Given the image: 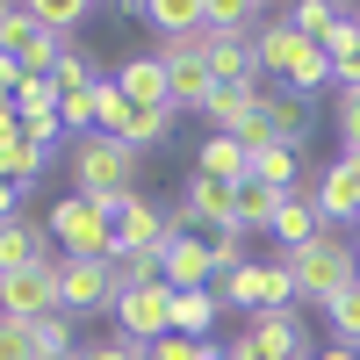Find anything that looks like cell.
<instances>
[{"label":"cell","mask_w":360,"mask_h":360,"mask_svg":"<svg viewBox=\"0 0 360 360\" xmlns=\"http://www.w3.org/2000/svg\"><path fill=\"white\" fill-rule=\"evenodd\" d=\"M288 274H295V303H317V310H332L339 295L360 281V266H353V245L339 231H324L310 238L303 252H288Z\"/></svg>","instance_id":"6da1fadb"},{"label":"cell","mask_w":360,"mask_h":360,"mask_svg":"<svg viewBox=\"0 0 360 360\" xmlns=\"http://www.w3.org/2000/svg\"><path fill=\"white\" fill-rule=\"evenodd\" d=\"M72 195H86V202H123V195H137V152L130 144H115V137H79L72 144Z\"/></svg>","instance_id":"7a4b0ae2"},{"label":"cell","mask_w":360,"mask_h":360,"mask_svg":"<svg viewBox=\"0 0 360 360\" xmlns=\"http://www.w3.org/2000/svg\"><path fill=\"white\" fill-rule=\"evenodd\" d=\"M44 224H51V238H58V245H65L72 259H115V209H108V202L65 195Z\"/></svg>","instance_id":"3957f363"},{"label":"cell","mask_w":360,"mask_h":360,"mask_svg":"<svg viewBox=\"0 0 360 360\" xmlns=\"http://www.w3.org/2000/svg\"><path fill=\"white\" fill-rule=\"evenodd\" d=\"M224 360H317V346L303 332V310H259L245 332L224 346Z\"/></svg>","instance_id":"277c9868"},{"label":"cell","mask_w":360,"mask_h":360,"mask_svg":"<svg viewBox=\"0 0 360 360\" xmlns=\"http://www.w3.org/2000/svg\"><path fill=\"white\" fill-rule=\"evenodd\" d=\"M224 303H238L245 317L259 310H295V274H288V259H245V266H231V274L217 281Z\"/></svg>","instance_id":"5b68a950"},{"label":"cell","mask_w":360,"mask_h":360,"mask_svg":"<svg viewBox=\"0 0 360 360\" xmlns=\"http://www.w3.org/2000/svg\"><path fill=\"white\" fill-rule=\"evenodd\" d=\"M0 51H8L29 79H51L58 58H65V44H58L51 29L37 22V8H29V0H8V15H0Z\"/></svg>","instance_id":"8992f818"},{"label":"cell","mask_w":360,"mask_h":360,"mask_svg":"<svg viewBox=\"0 0 360 360\" xmlns=\"http://www.w3.org/2000/svg\"><path fill=\"white\" fill-rule=\"evenodd\" d=\"M115 295H123V281H115V259H58V310L65 317H94V310H115Z\"/></svg>","instance_id":"52a82bcc"},{"label":"cell","mask_w":360,"mask_h":360,"mask_svg":"<svg viewBox=\"0 0 360 360\" xmlns=\"http://www.w3.org/2000/svg\"><path fill=\"white\" fill-rule=\"evenodd\" d=\"M180 238V209H159L152 195L115 202V252H166Z\"/></svg>","instance_id":"ba28073f"},{"label":"cell","mask_w":360,"mask_h":360,"mask_svg":"<svg viewBox=\"0 0 360 360\" xmlns=\"http://www.w3.org/2000/svg\"><path fill=\"white\" fill-rule=\"evenodd\" d=\"M159 58H166L173 115H180V108H209V94H217V72H209V37H180V44H159Z\"/></svg>","instance_id":"9c48e42d"},{"label":"cell","mask_w":360,"mask_h":360,"mask_svg":"<svg viewBox=\"0 0 360 360\" xmlns=\"http://www.w3.org/2000/svg\"><path fill=\"white\" fill-rule=\"evenodd\" d=\"M115 332H123L137 353L173 332V288L166 281H144V288H123L115 295Z\"/></svg>","instance_id":"30bf717a"},{"label":"cell","mask_w":360,"mask_h":360,"mask_svg":"<svg viewBox=\"0 0 360 360\" xmlns=\"http://www.w3.org/2000/svg\"><path fill=\"white\" fill-rule=\"evenodd\" d=\"M58 310V259L51 266H22V274H0V317L37 324Z\"/></svg>","instance_id":"8fae6325"},{"label":"cell","mask_w":360,"mask_h":360,"mask_svg":"<svg viewBox=\"0 0 360 360\" xmlns=\"http://www.w3.org/2000/svg\"><path fill=\"white\" fill-rule=\"evenodd\" d=\"M108 79L123 86V101H130V108H159V115H173V86H166V58H159V51L123 58Z\"/></svg>","instance_id":"7c38bea8"},{"label":"cell","mask_w":360,"mask_h":360,"mask_svg":"<svg viewBox=\"0 0 360 360\" xmlns=\"http://www.w3.org/2000/svg\"><path fill=\"white\" fill-rule=\"evenodd\" d=\"M252 51H259V79H266V72H274V79H288V72L310 58V37H303V29H295L288 15H266V29L252 37Z\"/></svg>","instance_id":"4fadbf2b"},{"label":"cell","mask_w":360,"mask_h":360,"mask_svg":"<svg viewBox=\"0 0 360 360\" xmlns=\"http://www.w3.org/2000/svg\"><path fill=\"white\" fill-rule=\"evenodd\" d=\"M130 15H137V22H152V29H159V44L209 37V0H137Z\"/></svg>","instance_id":"5bb4252c"},{"label":"cell","mask_w":360,"mask_h":360,"mask_svg":"<svg viewBox=\"0 0 360 360\" xmlns=\"http://www.w3.org/2000/svg\"><path fill=\"white\" fill-rule=\"evenodd\" d=\"M317 217L324 224H360V166L353 159H332L317 173Z\"/></svg>","instance_id":"9a60e30c"},{"label":"cell","mask_w":360,"mask_h":360,"mask_svg":"<svg viewBox=\"0 0 360 360\" xmlns=\"http://www.w3.org/2000/svg\"><path fill=\"white\" fill-rule=\"evenodd\" d=\"M51 224H29V217H15V224H0V274H22V266H51Z\"/></svg>","instance_id":"2e32d148"},{"label":"cell","mask_w":360,"mask_h":360,"mask_svg":"<svg viewBox=\"0 0 360 360\" xmlns=\"http://www.w3.org/2000/svg\"><path fill=\"white\" fill-rule=\"evenodd\" d=\"M159 266H166V288H173V295H180V288H209V281H217V259L202 252V238H195V231H180L173 245L159 252Z\"/></svg>","instance_id":"e0dca14e"},{"label":"cell","mask_w":360,"mask_h":360,"mask_svg":"<svg viewBox=\"0 0 360 360\" xmlns=\"http://www.w3.org/2000/svg\"><path fill=\"white\" fill-rule=\"evenodd\" d=\"M324 231H332V224L317 217V195H303V188H295V195H281V217H274V238H281V259H288V252H303L310 238H324Z\"/></svg>","instance_id":"ac0fdd59"},{"label":"cell","mask_w":360,"mask_h":360,"mask_svg":"<svg viewBox=\"0 0 360 360\" xmlns=\"http://www.w3.org/2000/svg\"><path fill=\"white\" fill-rule=\"evenodd\" d=\"M209 72H217V86H259L252 37H209Z\"/></svg>","instance_id":"d6986e66"},{"label":"cell","mask_w":360,"mask_h":360,"mask_svg":"<svg viewBox=\"0 0 360 360\" xmlns=\"http://www.w3.org/2000/svg\"><path fill=\"white\" fill-rule=\"evenodd\" d=\"M259 115H266V130H274V144H288V152H295V144L310 137V123H317L310 101H303V94H288V86H274V94L259 101Z\"/></svg>","instance_id":"ffe728a7"},{"label":"cell","mask_w":360,"mask_h":360,"mask_svg":"<svg viewBox=\"0 0 360 360\" xmlns=\"http://www.w3.org/2000/svg\"><path fill=\"white\" fill-rule=\"evenodd\" d=\"M108 72L94 65V51H86L79 37L65 44V58H58V72H51V86H58V108H65V101H79V94H94V86H101Z\"/></svg>","instance_id":"44dd1931"},{"label":"cell","mask_w":360,"mask_h":360,"mask_svg":"<svg viewBox=\"0 0 360 360\" xmlns=\"http://www.w3.org/2000/svg\"><path fill=\"white\" fill-rule=\"evenodd\" d=\"M195 173H202V180H231V188H238V180H252V152H245L238 137L217 130V137L195 152Z\"/></svg>","instance_id":"7402d4cb"},{"label":"cell","mask_w":360,"mask_h":360,"mask_svg":"<svg viewBox=\"0 0 360 360\" xmlns=\"http://www.w3.org/2000/svg\"><path fill=\"white\" fill-rule=\"evenodd\" d=\"M259 101H266V86H217L202 115H209V123H217L224 137H238V130H245L252 115H259Z\"/></svg>","instance_id":"603a6c76"},{"label":"cell","mask_w":360,"mask_h":360,"mask_svg":"<svg viewBox=\"0 0 360 360\" xmlns=\"http://www.w3.org/2000/svg\"><path fill=\"white\" fill-rule=\"evenodd\" d=\"M44 144L37 137H29V130H15V137H0V180H15V188L29 195V188H37V173H44Z\"/></svg>","instance_id":"cb8c5ba5"},{"label":"cell","mask_w":360,"mask_h":360,"mask_svg":"<svg viewBox=\"0 0 360 360\" xmlns=\"http://www.w3.org/2000/svg\"><path fill=\"white\" fill-rule=\"evenodd\" d=\"M324 58H332L339 94H346V86H360V22H353V8L332 22V37H324Z\"/></svg>","instance_id":"d4e9b609"},{"label":"cell","mask_w":360,"mask_h":360,"mask_svg":"<svg viewBox=\"0 0 360 360\" xmlns=\"http://www.w3.org/2000/svg\"><path fill=\"white\" fill-rule=\"evenodd\" d=\"M217 310H224L217 288H180V295H173V332H180V339H202L209 324H217Z\"/></svg>","instance_id":"484cf974"},{"label":"cell","mask_w":360,"mask_h":360,"mask_svg":"<svg viewBox=\"0 0 360 360\" xmlns=\"http://www.w3.org/2000/svg\"><path fill=\"white\" fill-rule=\"evenodd\" d=\"M274 217H281V195L259 188V180H238V209H231V224L252 238V231H274Z\"/></svg>","instance_id":"4316f807"},{"label":"cell","mask_w":360,"mask_h":360,"mask_svg":"<svg viewBox=\"0 0 360 360\" xmlns=\"http://www.w3.org/2000/svg\"><path fill=\"white\" fill-rule=\"evenodd\" d=\"M266 29V8L252 0H209V37H259Z\"/></svg>","instance_id":"83f0119b"},{"label":"cell","mask_w":360,"mask_h":360,"mask_svg":"<svg viewBox=\"0 0 360 360\" xmlns=\"http://www.w3.org/2000/svg\"><path fill=\"white\" fill-rule=\"evenodd\" d=\"M252 180L274 188V195H295V188H303V180H295V152H288V144H266V152L252 159Z\"/></svg>","instance_id":"f1b7e54d"},{"label":"cell","mask_w":360,"mask_h":360,"mask_svg":"<svg viewBox=\"0 0 360 360\" xmlns=\"http://www.w3.org/2000/svg\"><path fill=\"white\" fill-rule=\"evenodd\" d=\"M29 8H37V22L51 29L58 44H72V37H79V22L94 15V8H86V0H29Z\"/></svg>","instance_id":"f546056e"},{"label":"cell","mask_w":360,"mask_h":360,"mask_svg":"<svg viewBox=\"0 0 360 360\" xmlns=\"http://www.w3.org/2000/svg\"><path fill=\"white\" fill-rule=\"evenodd\" d=\"M324 324H332V346H353V353H360V281L324 310Z\"/></svg>","instance_id":"4dcf8cb0"},{"label":"cell","mask_w":360,"mask_h":360,"mask_svg":"<svg viewBox=\"0 0 360 360\" xmlns=\"http://www.w3.org/2000/svg\"><path fill=\"white\" fill-rule=\"evenodd\" d=\"M339 15H346V8H332V0H295V8H288V22L303 29L310 44H324V37H332V22H339Z\"/></svg>","instance_id":"1f68e13d"},{"label":"cell","mask_w":360,"mask_h":360,"mask_svg":"<svg viewBox=\"0 0 360 360\" xmlns=\"http://www.w3.org/2000/svg\"><path fill=\"white\" fill-rule=\"evenodd\" d=\"M15 108H22V123H51V115H58V86L51 79H22L15 86Z\"/></svg>","instance_id":"d6a6232c"},{"label":"cell","mask_w":360,"mask_h":360,"mask_svg":"<svg viewBox=\"0 0 360 360\" xmlns=\"http://www.w3.org/2000/svg\"><path fill=\"white\" fill-rule=\"evenodd\" d=\"M29 332H37V353H44V360H58V353H79V346H72V317H65V310L37 317Z\"/></svg>","instance_id":"836d02e7"},{"label":"cell","mask_w":360,"mask_h":360,"mask_svg":"<svg viewBox=\"0 0 360 360\" xmlns=\"http://www.w3.org/2000/svg\"><path fill=\"white\" fill-rule=\"evenodd\" d=\"M115 281L144 288V281H166V266H159V252H115Z\"/></svg>","instance_id":"e575fe53"},{"label":"cell","mask_w":360,"mask_h":360,"mask_svg":"<svg viewBox=\"0 0 360 360\" xmlns=\"http://www.w3.org/2000/svg\"><path fill=\"white\" fill-rule=\"evenodd\" d=\"M0 360H44V353H37V332L15 324V317H0Z\"/></svg>","instance_id":"d590c367"},{"label":"cell","mask_w":360,"mask_h":360,"mask_svg":"<svg viewBox=\"0 0 360 360\" xmlns=\"http://www.w3.org/2000/svg\"><path fill=\"white\" fill-rule=\"evenodd\" d=\"M79 360H144V353H137L123 332H108V339H86V346H79Z\"/></svg>","instance_id":"8d00e7d4"},{"label":"cell","mask_w":360,"mask_h":360,"mask_svg":"<svg viewBox=\"0 0 360 360\" xmlns=\"http://www.w3.org/2000/svg\"><path fill=\"white\" fill-rule=\"evenodd\" d=\"M144 360H202V339L166 332V339H152V346H144Z\"/></svg>","instance_id":"74e56055"},{"label":"cell","mask_w":360,"mask_h":360,"mask_svg":"<svg viewBox=\"0 0 360 360\" xmlns=\"http://www.w3.org/2000/svg\"><path fill=\"white\" fill-rule=\"evenodd\" d=\"M339 137H346V152H360V86L339 94Z\"/></svg>","instance_id":"f35d334b"},{"label":"cell","mask_w":360,"mask_h":360,"mask_svg":"<svg viewBox=\"0 0 360 360\" xmlns=\"http://www.w3.org/2000/svg\"><path fill=\"white\" fill-rule=\"evenodd\" d=\"M22 202H29V195L15 188V180H0V224H15V217H22Z\"/></svg>","instance_id":"ab89813d"},{"label":"cell","mask_w":360,"mask_h":360,"mask_svg":"<svg viewBox=\"0 0 360 360\" xmlns=\"http://www.w3.org/2000/svg\"><path fill=\"white\" fill-rule=\"evenodd\" d=\"M22 79H29V72L15 65V58H8V51H0V94H15V86H22Z\"/></svg>","instance_id":"60d3db41"},{"label":"cell","mask_w":360,"mask_h":360,"mask_svg":"<svg viewBox=\"0 0 360 360\" xmlns=\"http://www.w3.org/2000/svg\"><path fill=\"white\" fill-rule=\"evenodd\" d=\"M22 130V108H15V94H0V137H15Z\"/></svg>","instance_id":"b9f144b4"},{"label":"cell","mask_w":360,"mask_h":360,"mask_svg":"<svg viewBox=\"0 0 360 360\" xmlns=\"http://www.w3.org/2000/svg\"><path fill=\"white\" fill-rule=\"evenodd\" d=\"M317 360H360V353H353V346H324Z\"/></svg>","instance_id":"7bdbcfd3"},{"label":"cell","mask_w":360,"mask_h":360,"mask_svg":"<svg viewBox=\"0 0 360 360\" xmlns=\"http://www.w3.org/2000/svg\"><path fill=\"white\" fill-rule=\"evenodd\" d=\"M202 360H224V346H209V339H202Z\"/></svg>","instance_id":"ee69618b"},{"label":"cell","mask_w":360,"mask_h":360,"mask_svg":"<svg viewBox=\"0 0 360 360\" xmlns=\"http://www.w3.org/2000/svg\"><path fill=\"white\" fill-rule=\"evenodd\" d=\"M58 360H79V353H58Z\"/></svg>","instance_id":"f6af8a7d"},{"label":"cell","mask_w":360,"mask_h":360,"mask_svg":"<svg viewBox=\"0 0 360 360\" xmlns=\"http://www.w3.org/2000/svg\"><path fill=\"white\" fill-rule=\"evenodd\" d=\"M353 266H360V245H353Z\"/></svg>","instance_id":"bcb514c9"},{"label":"cell","mask_w":360,"mask_h":360,"mask_svg":"<svg viewBox=\"0 0 360 360\" xmlns=\"http://www.w3.org/2000/svg\"><path fill=\"white\" fill-rule=\"evenodd\" d=\"M0 15H8V0H0Z\"/></svg>","instance_id":"7dc6e473"},{"label":"cell","mask_w":360,"mask_h":360,"mask_svg":"<svg viewBox=\"0 0 360 360\" xmlns=\"http://www.w3.org/2000/svg\"><path fill=\"white\" fill-rule=\"evenodd\" d=\"M353 22H360V8H353Z\"/></svg>","instance_id":"c3c4849f"},{"label":"cell","mask_w":360,"mask_h":360,"mask_svg":"<svg viewBox=\"0 0 360 360\" xmlns=\"http://www.w3.org/2000/svg\"><path fill=\"white\" fill-rule=\"evenodd\" d=\"M353 231H360V224H353Z\"/></svg>","instance_id":"681fc988"}]
</instances>
